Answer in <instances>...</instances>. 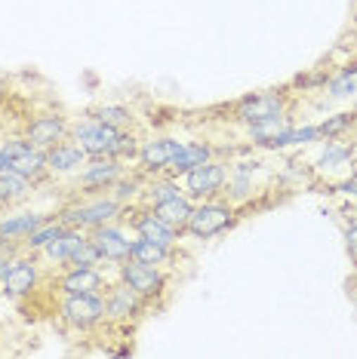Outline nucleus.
<instances>
[{
	"instance_id": "nucleus-11",
	"label": "nucleus",
	"mask_w": 357,
	"mask_h": 359,
	"mask_svg": "<svg viewBox=\"0 0 357 359\" xmlns=\"http://www.w3.org/2000/svg\"><path fill=\"white\" fill-rule=\"evenodd\" d=\"M287 111V95L278 93V89H268V93H253L243 95V99L234 104V120L243 126L259 123L265 117H278V114Z\"/></svg>"
},
{
	"instance_id": "nucleus-8",
	"label": "nucleus",
	"mask_w": 357,
	"mask_h": 359,
	"mask_svg": "<svg viewBox=\"0 0 357 359\" xmlns=\"http://www.w3.org/2000/svg\"><path fill=\"white\" fill-rule=\"evenodd\" d=\"M124 175H126L124 160H117V157H89L84 163V169L77 172V187H80V194L89 197V194L111 191Z\"/></svg>"
},
{
	"instance_id": "nucleus-20",
	"label": "nucleus",
	"mask_w": 357,
	"mask_h": 359,
	"mask_svg": "<svg viewBox=\"0 0 357 359\" xmlns=\"http://www.w3.org/2000/svg\"><path fill=\"white\" fill-rule=\"evenodd\" d=\"M133 261H142V264H151V267H176L178 261V249L176 246H167V243H154V240H145V236H136L133 243Z\"/></svg>"
},
{
	"instance_id": "nucleus-22",
	"label": "nucleus",
	"mask_w": 357,
	"mask_h": 359,
	"mask_svg": "<svg viewBox=\"0 0 357 359\" xmlns=\"http://www.w3.org/2000/svg\"><path fill=\"white\" fill-rule=\"evenodd\" d=\"M151 212L160 218V222H167L169 227H176L178 233H185V224H188L191 212H194V200L188 194H176V197H169L164 203H154Z\"/></svg>"
},
{
	"instance_id": "nucleus-14",
	"label": "nucleus",
	"mask_w": 357,
	"mask_h": 359,
	"mask_svg": "<svg viewBox=\"0 0 357 359\" xmlns=\"http://www.w3.org/2000/svg\"><path fill=\"white\" fill-rule=\"evenodd\" d=\"M68 133H71V123L62 117V114H37V117H31L28 126H25V138L40 151H50L53 144H59L62 138H68Z\"/></svg>"
},
{
	"instance_id": "nucleus-39",
	"label": "nucleus",
	"mask_w": 357,
	"mask_h": 359,
	"mask_svg": "<svg viewBox=\"0 0 357 359\" xmlns=\"http://www.w3.org/2000/svg\"><path fill=\"white\" fill-rule=\"evenodd\" d=\"M0 209H4V206H0Z\"/></svg>"
},
{
	"instance_id": "nucleus-37",
	"label": "nucleus",
	"mask_w": 357,
	"mask_h": 359,
	"mask_svg": "<svg viewBox=\"0 0 357 359\" xmlns=\"http://www.w3.org/2000/svg\"><path fill=\"white\" fill-rule=\"evenodd\" d=\"M0 338H4V323H0Z\"/></svg>"
},
{
	"instance_id": "nucleus-4",
	"label": "nucleus",
	"mask_w": 357,
	"mask_h": 359,
	"mask_svg": "<svg viewBox=\"0 0 357 359\" xmlns=\"http://www.w3.org/2000/svg\"><path fill=\"white\" fill-rule=\"evenodd\" d=\"M238 222V206L228 197H213V200H200L194 203V212L185 224V233L194 240H213V236L225 233L228 227Z\"/></svg>"
},
{
	"instance_id": "nucleus-26",
	"label": "nucleus",
	"mask_w": 357,
	"mask_h": 359,
	"mask_svg": "<svg viewBox=\"0 0 357 359\" xmlns=\"http://www.w3.org/2000/svg\"><path fill=\"white\" fill-rule=\"evenodd\" d=\"M46 222H50V215H44V212H19V215L0 218V233L13 236V240H25V236H31Z\"/></svg>"
},
{
	"instance_id": "nucleus-3",
	"label": "nucleus",
	"mask_w": 357,
	"mask_h": 359,
	"mask_svg": "<svg viewBox=\"0 0 357 359\" xmlns=\"http://www.w3.org/2000/svg\"><path fill=\"white\" fill-rule=\"evenodd\" d=\"M59 320L74 332H96L105 320V295L96 292H62L59 304Z\"/></svg>"
},
{
	"instance_id": "nucleus-15",
	"label": "nucleus",
	"mask_w": 357,
	"mask_h": 359,
	"mask_svg": "<svg viewBox=\"0 0 357 359\" xmlns=\"http://www.w3.org/2000/svg\"><path fill=\"white\" fill-rule=\"evenodd\" d=\"M56 285H59V292H96V295H105L111 280L102 273V267H62V273L56 276Z\"/></svg>"
},
{
	"instance_id": "nucleus-6",
	"label": "nucleus",
	"mask_w": 357,
	"mask_h": 359,
	"mask_svg": "<svg viewBox=\"0 0 357 359\" xmlns=\"http://www.w3.org/2000/svg\"><path fill=\"white\" fill-rule=\"evenodd\" d=\"M225 182H228V163L222 160H207L194 166L191 172L182 175V194H188L194 203L213 200L225 194Z\"/></svg>"
},
{
	"instance_id": "nucleus-29",
	"label": "nucleus",
	"mask_w": 357,
	"mask_h": 359,
	"mask_svg": "<svg viewBox=\"0 0 357 359\" xmlns=\"http://www.w3.org/2000/svg\"><path fill=\"white\" fill-rule=\"evenodd\" d=\"M93 117L108 126H117V129H129L136 123L133 108H126V104H120V102H105L99 108H93Z\"/></svg>"
},
{
	"instance_id": "nucleus-13",
	"label": "nucleus",
	"mask_w": 357,
	"mask_h": 359,
	"mask_svg": "<svg viewBox=\"0 0 357 359\" xmlns=\"http://www.w3.org/2000/svg\"><path fill=\"white\" fill-rule=\"evenodd\" d=\"M120 218H126L129 227H133V233L136 236H145V240H154V243H167V246H178V240H182V233L176 231V227H169L167 222H160L157 215L151 212V206H145V209H124V215Z\"/></svg>"
},
{
	"instance_id": "nucleus-16",
	"label": "nucleus",
	"mask_w": 357,
	"mask_h": 359,
	"mask_svg": "<svg viewBox=\"0 0 357 359\" xmlns=\"http://www.w3.org/2000/svg\"><path fill=\"white\" fill-rule=\"evenodd\" d=\"M86 151L80 148L77 142H71V138H62L59 144H53L50 151H46V169H50V175H71V172H80L86 163Z\"/></svg>"
},
{
	"instance_id": "nucleus-38",
	"label": "nucleus",
	"mask_w": 357,
	"mask_h": 359,
	"mask_svg": "<svg viewBox=\"0 0 357 359\" xmlns=\"http://www.w3.org/2000/svg\"><path fill=\"white\" fill-rule=\"evenodd\" d=\"M0 301H4V289H0Z\"/></svg>"
},
{
	"instance_id": "nucleus-17",
	"label": "nucleus",
	"mask_w": 357,
	"mask_h": 359,
	"mask_svg": "<svg viewBox=\"0 0 357 359\" xmlns=\"http://www.w3.org/2000/svg\"><path fill=\"white\" fill-rule=\"evenodd\" d=\"M318 172H323L327 178H339V175H351L354 169V148L351 144H342L339 138H327V148H323L320 160L314 163Z\"/></svg>"
},
{
	"instance_id": "nucleus-30",
	"label": "nucleus",
	"mask_w": 357,
	"mask_h": 359,
	"mask_svg": "<svg viewBox=\"0 0 357 359\" xmlns=\"http://www.w3.org/2000/svg\"><path fill=\"white\" fill-rule=\"evenodd\" d=\"M320 142V129L318 126H290L283 135L274 138L268 148L271 151H283V148H296V144H314Z\"/></svg>"
},
{
	"instance_id": "nucleus-5",
	"label": "nucleus",
	"mask_w": 357,
	"mask_h": 359,
	"mask_svg": "<svg viewBox=\"0 0 357 359\" xmlns=\"http://www.w3.org/2000/svg\"><path fill=\"white\" fill-rule=\"evenodd\" d=\"M117 280H124L129 289H133L136 295H142L148 304H157V301L167 295V285H169V276L164 267H151V264H142V261H133V258L117 264Z\"/></svg>"
},
{
	"instance_id": "nucleus-34",
	"label": "nucleus",
	"mask_w": 357,
	"mask_h": 359,
	"mask_svg": "<svg viewBox=\"0 0 357 359\" xmlns=\"http://www.w3.org/2000/svg\"><path fill=\"white\" fill-rule=\"evenodd\" d=\"M111 194H115L120 203H126V197H136V194H139V182H136V178H126V175H124L115 187H111Z\"/></svg>"
},
{
	"instance_id": "nucleus-7",
	"label": "nucleus",
	"mask_w": 357,
	"mask_h": 359,
	"mask_svg": "<svg viewBox=\"0 0 357 359\" xmlns=\"http://www.w3.org/2000/svg\"><path fill=\"white\" fill-rule=\"evenodd\" d=\"M89 240L96 243L99 255L105 264H124V261L133 255V243H136V233L133 227H124L120 222H108L102 227H93L89 231Z\"/></svg>"
},
{
	"instance_id": "nucleus-2",
	"label": "nucleus",
	"mask_w": 357,
	"mask_h": 359,
	"mask_svg": "<svg viewBox=\"0 0 357 359\" xmlns=\"http://www.w3.org/2000/svg\"><path fill=\"white\" fill-rule=\"evenodd\" d=\"M124 215V203L115 194H89L86 200H77L71 206H65L59 215V222L65 227H80V231H93L108 222H117Z\"/></svg>"
},
{
	"instance_id": "nucleus-9",
	"label": "nucleus",
	"mask_w": 357,
	"mask_h": 359,
	"mask_svg": "<svg viewBox=\"0 0 357 359\" xmlns=\"http://www.w3.org/2000/svg\"><path fill=\"white\" fill-rule=\"evenodd\" d=\"M40 285V264H37V255H28V252H22V255L13 258L10 271H6L4 283H0V289H4V298L10 301H22V298H31L37 292Z\"/></svg>"
},
{
	"instance_id": "nucleus-12",
	"label": "nucleus",
	"mask_w": 357,
	"mask_h": 359,
	"mask_svg": "<svg viewBox=\"0 0 357 359\" xmlns=\"http://www.w3.org/2000/svg\"><path fill=\"white\" fill-rule=\"evenodd\" d=\"M182 148V142L173 135H157V138H148V142L139 144V154H136V160H139L142 172L148 175H164L169 169V163Z\"/></svg>"
},
{
	"instance_id": "nucleus-36",
	"label": "nucleus",
	"mask_w": 357,
	"mask_h": 359,
	"mask_svg": "<svg viewBox=\"0 0 357 359\" xmlns=\"http://www.w3.org/2000/svg\"><path fill=\"white\" fill-rule=\"evenodd\" d=\"M6 169H10V154L0 148V172H6Z\"/></svg>"
},
{
	"instance_id": "nucleus-32",
	"label": "nucleus",
	"mask_w": 357,
	"mask_h": 359,
	"mask_svg": "<svg viewBox=\"0 0 357 359\" xmlns=\"http://www.w3.org/2000/svg\"><path fill=\"white\" fill-rule=\"evenodd\" d=\"M354 126H357V114L354 111L332 114V117H327V120H320V123H318L320 138H342V135L351 133Z\"/></svg>"
},
{
	"instance_id": "nucleus-27",
	"label": "nucleus",
	"mask_w": 357,
	"mask_h": 359,
	"mask_svg": "<svg viewBox=\"0 0 357 359\" xmlns=\"http://www.w3.org/2000/svg\"><path fill=\"white\" fill-rule=\"evenodd\" d=\"M323 89H327L330 99H351V95H357V59L342 65L336 74H330Z\"/></svg>"
},
{
	"instance_id": "nucleus-35",
	"label": "nucleus",
	"mask_w": 357,
	"mask_h": 359,
	"mask_svg": "<svg viewBox=\"0 0 357 359\" xmlns=\"http://www.w3.org/2000/svg\"><path fill=\"white\" fill-rule=\"evenodd\" d=\"M345 249H348V255H351V261L357 264V222L351 224H345Z\"/></svg>"
},
{
	"instance_id": "nucleus-21",
	"label": "nucleus",
	"mask_w": 357,
	"mask_h": 359,
	"mask_svg": "<svg viewBox=\"0 0 357 359\" xmlns=\"http://www.w3.org/2000/svg\"><path fill=\"white\" fill-rule=\"evenodd\" d=\"M31 197H34V182H31V178L13 172V169L0 172V206L4 209L22 206V203H28Z\"/></svg>"
},
{
	"instance_id": "nucleus-19",
	"label": "nucleus",
	"mask_w": 357,
	"mask_h": 359,
	"mask_svg": "<svg viewBox=\"0 0 357 359\" xmlns=\"http://www.w3.org/2000/svg\"><path fill=\"white\" fill-rule=\"evenodd\" d=\"M86 236H89V231H80V227H65V231L56 236L53 243H46L40 255H44L46 261H50V264H56V267L62 271V267H68L71 255H74V249L86 240Z\"/></svg>"
},
{
	"instance_id": "nucleus-25",
	"label": "nucleus",
	"mask_w": 357,
	"mask_h": 359,
	"mask_svg": "<svg viewBox=\"0 0 357 359\" xmlns=\"http://www.w3.org/2000/svg\"><path fill=\"white\" fill-rule=\"evenodd\" d=\"M290 126H296V123L290 120V114L283 111V114H278V117H265V120H259V123H249L247 126V138L253 144H259V148H268V144H271L278 135L287 133Z\"/></svg>"
},
{
	"instance_id": "nucleus-1",
	"label": "nucleus",
	"mask_w": 357,
	"mask_h": 359,
	"mask_svg": "<svg viewBox=\"0 0 357 359\" xmlns=\"http://www.w3.org/2000/svg\"><path fill=\"white\" fill-rule=\"evenodd\" d=\"M68 138L71 142H77L80 148L86 151V157L126 160V157H136V154H139V135L129 133V129L108 126V123H102V120H96V117L74 120Z\"/></svg>"
},
{
	"instance_id": "nucleus-31",
	"label": "nucleus",
	"mask_w": 357,
	"mask_h": 359,
	"mask_svg": "<svg viewBox=\"0 0 357 359\" xmlns=\"http://www.w3.org/2000/svg\"><path fill=\"white\" fill-rule=\"evenodd\" d=\"M62 231H65V224L59 222V218H56V222L50 218V222H46V224H40L34 233L22 240V252H28V255H40L46 243H53V240H56V236H59Z\"/></svg>"
},
{
	"instance_id": "nucleus-23",
	"label": "nucleus",
	"mask_w": 357,
	"mask_h": 359,
	"mask_svg": "<svg viewBox=\"0 0 357 359\" xmlns=\"http://www.w3.org/2000/svg\"><path fill=\"white\" fill-rule=\"evenodd\" d=\"M207 160H213V148H209L207 142H182V148H178L173 163H169L167 175L182 178L185 172H191L194 166H200V163H207Z\"/></svg>"
},
{
	"instance_id": "nucleus-33",
	"label": "nucleus",
	"mask_w": 357,
	"mask_h": 359,
	"mask_svg": "<svg viewBox=\"0 0 357 359\" xmlns=\"http://www.w3.org/2000/svg\"><path fill=\"white\" fill-rule=\"evenodd\" d=\"M102 264L105 261H102L99 249H96V243L89 240V236L74 249V255H71V261H68V267H102Z\"/></svg>"
},
{
	"instance_id": "nucleus-18",
	"label": "nucleus",
	"mask_w": 357,
	"mask_h": 359,
	"mask_svg": "<svg viewBox=\"0 0 357 359\" xmlns=\"http://www.w3.org/2000/svg\"><path fill=\"white\" fill-rule=\"evenodd\" d=\"M259 163H234L228 166V182H225V197H228L234 206L247 203L256 194V172H259Z\"/></svg>"
},
{
	"instance_id": "nucleus-24",
	"label": "nucleus",
	"mask_w": 357,
	"mask_h": 359,
	"mask_svg": "<svg viewBox=\"0 0 357 359\" xmlns=\"http://www.w3.org/2000/svg\"><path fill=\"white\" fill-rule=\"evenodd\" d=\"M10 169L13 172H19V175H25V178H31L34 184L50 178V169H46V151L34 148V144H28L22 154L10 157Z\"/></svg>"
},
{
	"instance_id": "nucleus-28",
	"label": "nucleus",
	"mask_w": 357,
	"mask_h": 359,
	"mask_svg": "<svg viewBox=\"0 0 357 359\" xmlns=\"http://www.w3.org/2000/svg\"><path fill=\"white\" fill-rule=\"evenodd\" d=\"M176 194H182V182L173 175H154L148 184H145V191H142V200H145V206H154V203H164L169 197H176Z\"/></svg>"
},
{
	"instance_id": "nucleus-10",
	"label": "nucleus",
	"mask_w": 357,
	"mask_h": 359,
	"mask_svg": "<svg viewBox=\"0 0 357 359\" xmlns=\"http://www.w3.org/2000/svg\"><path fill=\"white\" fill-rule=\"evenodd\" d=\"M145 310H148V301L136 295L124 280H111V285L105 289V320L126 325L129 320H139Z\"/></svg>"
}]
</instances>
